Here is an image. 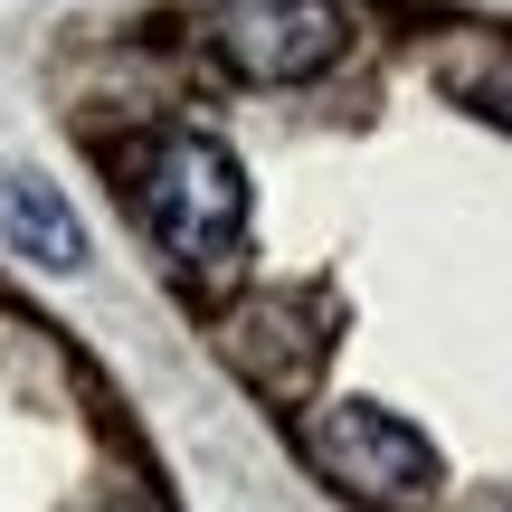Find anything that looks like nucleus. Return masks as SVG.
<instances>
[{"label":"nucleus","mask_w":512,"mask_h":512,"mask_svg":"<svg viewBox=\"0 0 512 512\" xmlns=\"http://www.w3.org/2000/svg\"><path fill=\"white\" fill-rule=\"evenodd\" d=\"M143 219L181 266H219L247 228V171L219 133H162L143 162Z\"/></svg>","instance_id":"1"},{"label":"nucleus","mask_w":512,"mask_h":512,"mask_svg":"<svg viewBox=\"0 0 512 512\" xmlns=\"http://www.w3.org/2000/svg\"><path fill=\"white\" fill-rule=\"evenodd\" d=\"M342 38V0H228L219 10V57L247 86H304L342 57Z\"/></svg>","instance_id":"2"},{"label":"nucleus","mask_w":512,"mask_h":512,"mask_svg":"<svg viewBox=\"0 0 512 512\" xmlns=\"http://www.w3.org/2000/svg\"><path fill=\"white\" fill-rule=\"evenodd\" d=\"M313 465H323L332 484H351V494H370V503H418L427 484H437V446L408 418L361 408V399L313 418Z\"/></svg>","instance_id":"3"},{"label":"nucleus","mask_w":512,"mask_h":512,"mask_svg":"<svg viewBox=\"0 0 512 512\" xmlns=\"http://www.w3.org/2000/svg\"><path fill=\"white\" fill-rule=\"evenodd\" d=\"M0 238H10L29 266H86V228H76V209L57 200L48 181H0Z\"/></svg>","instance_id":"4"}]
</instances>
